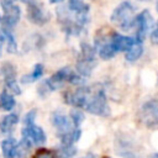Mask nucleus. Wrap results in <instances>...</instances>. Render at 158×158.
Listing matches in <instances>:
<instances>
[{
	"label": "nucleus",
	"instance_id": "f257e3e1",
	"mask_svg": "<svg viewBox=\"0 0 158 158\" xmlns=\"http://www.w3.org/2000/svg\"><path fill=\"white\" fill-rule=\"evenodd\" d=\"M84 109L90 114L98 115V116H107L110 114L105 90L101 85L95 84V85L88 86Z\"/></svg>",
	"mask_w": 158,
	"mask_h": 158
},
{
	"label": "nucleus",
	"instance_id": "f03ea898",
	"mask_svg": "<svg viewBox=\"0 0 158 158\" xmlns=\"http://www.w3.org/2000/svg\"><path fill=\"white\" fill-rule=\"evenodd\" d=\"M57 15H58V21L63 27V31L68 36L80 35V32L85 28V26L89 22L88 15H77L72 12L69 9L67 10L65 7L58 9Z\"/></svg>",
	"mask_w": 158,
	"mask_h": 158
},
{
	"label": "nucleus",
	"instance_id": "7ed1b4c3",
	"mask_svg": "<svg viewBox=\"0 0 158 158\" xmlns=\"http://www.w3.org/2000/svg\"><path fill=\"white\" fill-rule=\"evenodd\" d=\"M64 83L80 85V84L84 83V79H83V77H80L79 74L73 72L70 68L64 67V68L59 69L58 72H56L49 79H47L42 84V88H46L47 91H53V90H57V89L62 88Z\"/></svg>",
	"mask_w": 158,
	"mask_h": 158
},
{
	"label": "nucleus",
	"instance_id": "20e7f679",
	"mask_svg": "<svg viewBox=\"0 0 158 158\" xmlns=\"http://www.w3.org/2000/svg\"><path fill=\"white\" fill-rule=\"evenodd\" d=\"M111 22L123 31H128L136 25L135 6L131 1L121 2L111 15Z\"/></svg>",
	"mask_w": 158,
	"mask_h": 158
},
{
	"label": "nucleus",
	"instance_id": "39448f33",
	"mask_svg": "<svg viewBox=\"0 0 158 158\" xmlns=\"http://www.w3.org/2000/svg\"><path fill=\"white\" fill-rule=\"evenodd\" d=\"M96 65V59H95V51L94 48L83 42L80 46V56L78 57L77 60V72L80 77H89L93 72V69Z\"/></svg>",
	"mask_w": 158,
	"mask_h": 158
},
{
	"label": "nucleus",
	"instance_id": "423d86ee",
	"mask_svg": "<svg viewBox=\"0 0 158 158\" xmlns=\"http://www.w3.org/2000/svg\"><path fill=\"white\" fill-rule=\"evenodd\" d=\"M46 142V133L44 131L35 125V123H31V125H26L22 130V144L27 148L31 147V144H43Z\"/></svg>",
	"mask_w": 158,
	"mask_h": 158
},
{
	"label": "nucleus",
	"instance_id": "0eeeda50",
	"mask_svg": "<svg viewBox=\"0 0 158 158\" xmlns=\"http://www.w3.org/2000/svg\"><path fill=\"white\" fill-rule=\"evenodd\" d=\"M139 118L148 127H153L158 125V100L157 99L149 100L142 105L139 110Z\"/></svg>",
	"mask_w": 158,
	"mask_h": 158
},
{
	"label": "nucleus",
	"instance_id": "6e6552de",
	"mask_svg": "<svg viewBox=\"0 0 158 158\" xmlns=\"http://www.w3.org/2000/svg\"><path fill=\"white\" fill-rule=\"evenodd\" d=\"M27 2V17L32 23L44 25L48 21V14L36 0H26Z\"/></svg>",
	"mask_w": 158,
	"mask_h": 158
},
{
	"label": "nucleus",
	"instance_id": "1a4fd4ad",
	"mask_svg": "<svg viewBox=\"0 0 158 158\" xmlns=\"http://www.w3.org/2000/svg\"><path fill=\"white\" fill-rule=\"evenodd\" d=\"M136 25H137V32L135 40L142 43L152 25V16L148 10H143L138 16H136Z\"/></svg>",
	"mask_w": 158,
	"mask_h": 158
},
{
	"label": "nucleus",
	"instance_id": "9d476101",
	"mask_svg": "<svg viewBox=\"0 0 158 158\" xmlns=\"http://www.w3.org/2000/svg\"><path fill=\"white\" fill-rule=\"evenodd\" d=\"M135 38L132 37H127V36H122L117 32H112L110 35V44L112 47V49L115 51V53L117 52H127L135 43Z\"/></svg>",
	"mask_w": 158,
	"mask_h": 158
},
{
	"label": "nucleus",
	"instance_id": "9b49d317",
	"mask_svg": "<svg viewBox=\"0 0 158 158\" xmlns=\"http://www.w3.org/2000/svg\"><path fill=\"white\" fill-rule=\"evenodd\" d=\"M2 10H4V19H2V22H4V28H11L14 27L19 20H20V16H21V10L17 5L15 4H7V5H2L1 6Z\"/></svg>",
	"mask_w": 158,
	"mask_h": 158
},
{
	"label": "nucleus",
	"instance_id": "f8f14e48",
	"mask_svg": "<svg viewBox=\"0 0 158 158\" xmlns=\"http://www.w3.org/2000/svg\"><path fill=\"white\" fill-rule=\"evenodd\" d=\"M1 73L4 75V80H5V85L15 94H20L21 90L16 83V72H15V67L11 63H5L1 65Z\"/></svg>",
	"mask_w": 158,
	"mask_h": 158
},
{
	"label": "nucleus",
	"instance_id": "ddd939ff",
	"mask_svg": "<svg viewBox=\"0 0 158 158\" xmlns=\"http://www.w3.org/2000/svg\"><path fill=\"white\" fill-rule=\"evenodd\" d=\"M95 48L101 59H111L116 53L110 44V36H99L95 40Z\"/></svg>",
	"mask_w": 158,
	"mask_h": 158
},
{
	"label": "nucleus",
	"instance_id": "4468645a",
	"mask_svg": "<svg viewBox=\"0 0 158 158\" xmlns=\"http://www.w3.org/2000/svg\"><path fill=\"white\" fill-rule=\"evenodd\" d=\"M52 121H53V125H54V127L57 128L58 135H59L60 137L64 136V135H68V133H70V132L73 131L69 118H68L65 115H63V114H59V112L54 114Z\"/></svg>",
	"mask_w": 158,
	"mask_h": 158
},
{
	"label": "nucleus",
	"instance_id": "2eb2a0df",
	"mask_svg": "<svg viewBox=\"0 0 158 158\" xmlns=\"http://www.w3.org/2000/svg\"><path fill=\"white\" fill-rule=\"evenodd\" d=\"M1 151L4 158H15L17 153V142L15 138L10 137L1 142Z\"/></svg>",
	"mask_w": 158,
	"mask_h": 158
},
{
	"label": "nucleus",
	"instance_id": "dca6fc26",
	"mask_svg": "<svg viewBox=\"0 0 158 158\" xmlns=\"http://www.w3.org/2000/svg\"><path fill=\"white\" fill-rule=\"evenodd\" d=\"M17 122H19L17 114H9L0 120V131L2 133H10Z\"/></svg>",
	"mask_w": 158,
	"mask_h": 158
},
{
	"label": "nucleus",
	"instance_id": "f3484780",
	"mask_svg": "<svg viewBox=\"0 0 158 158\" xmlns=\"http://www.w3.org/2000/svg\"><path fill=\"white\" fill-rule=\"evenodd\" d=\"M68 9L77 15H88L89 14V5L85 4L83 0H69Z\"/></svg>",
	"mask_w": 158,
	"mask_h": 158
},
{
	"label": "nucleus",
	"instance_id": "a211bd4d",
	"mask_svg": "<svg viewBox=\"0 0 158 158\" xmlns=\"http://www.w3.org/2000/svg\"><path fill=\"white\" fill-rule=\"evenodd\" d=\"M43 72H44L43 65H42L41 63H37V64L33 67V70H32L30 74H27V75H23V77H22L21 81H22V83H25V84H27V83H32V81H36L37 79H40V78L43 75Z\"/></svg>",
	"mask_w": 158,
	"mask_h": 158
},
{
	"label": "nucleus",
	"instance_id": "6ab92c4d",
	"mask_svg": "<svg viewBox=\"0 0 158 158\" xmlns=\"http://www.w3.org/2000/svg\"><path fill=\"white\" fill-rule=\"evenodd\" d=\"M143 53V47H142V43L138 42V41H135L133 46L126 52V60L128 62H135L137 60Z\"/></svg>",
	"mask_w": 158,
	"mask_h": 158
},
{
	"label": "nucleus",
	"instance_id": "aec40b11",
	"mask_svg": "<svg viewBox=\"0 0 158 158\" xmlns=\"http://www.w3.org/2000/svg\"><path fill=\"white\" fill-rule=\"evenodd\" d=\"M15 104H16V101H15V99L11 94H9L6 91H2L0 94V107L1 109L6 110V111H10L15 107Z\"/></svg>",
	"mask_w": 158,
	"mask_h": 158
},
{
	"label": "nucleus",
	"instance_id": "412c9836",
	"mask_svg": "<svg viewBox=\"0 0 158 158\" xmlns=\"http://www.w3.org/2000/svg\"><path fill=\"white\" fill-rule=\"evenodd\" d=\"M1 33H2V36H4V40H5L6 43H7V52L15 53L16 49H17V46H16L14 35L10 32L9 28H2V30H1Z\"/></svg>",
	"mask_w": 158,
	"mask_h": 158
},
{
	"label": "nucleus",
	"instance_id": "4be33fe9",
	"mask_svg": "<svg viewBox=\"0 0 158 158\" xmlns=\"http://www.w3.org/2000/svg\"><path fill=\"white\" fill-rule=\"evenodd\" d=\"M70 118H72L73 125L78 128V127H79V125L81 123V121L84 120V115H83L79 110H73V111L70 112Z\"/></svg>",
	"mask_w": 158,
	"mask_h": 158
},
{
	"label": "nucleus",
	"instance_id": "5701e85b",
	"mask_svg": "<svg viewBox=\"0 0 158 158\" xmlns=\"http://www.w3.org/2000/svg\"><path fill=\"white\" fill-rule=\"evenodd\" d=\"M35 158H54L53 153L49 152V151H38L36 154H35Z\"/></svg>",
	"mask_w": 158,
	"mask_h": 158
},
{
	"label": "nucleus",
	"instance_id": "b1692460",
	"mask_svg": "<svg viewBox=\"0 0 158 158\" xmlns=\"http://www.w3.org/2000/svg\"><path fill=\"white\" fill-rule=\"evenodd\" d=\"M35 117H36V111L32 110L30 111L26 116H25V125H31V123H35Z\"/></svg>",
	"mask_w": 158,
	"mask_h": 158
},
{
	"label": "nucleus",
	"instance_id": "393cba45",
	"mask_svg": "<svg viewBox=\"0 0 158 158\" xmlns=\"http://www.w3.org/2000/svg\"><path fill=\"white\" fill-rule=\"evenodd\" d=\"M151 41L154 43V44H158V23L156 26V28L153 30L152 35H151Z\"/></svg>",
	"mask_w": 158,
	"mask_h": 158
},
{
	"label": "nucleus",
	"instance_id": "a878e982",
	"mask_svg": "<svg viewBox=\"0 0 158 158\" xmlns=\"http://www.w3.org/2000/svg\"><path fill=\"white\" fill-rule=\"evenodd\" d=\"M4 36H2V33L0 32V56H1V51H2V43H4Z\"/></svg>",
	"mask_w": 158,
	"mask_h": 158
},
{
	"label": "nucleus",
	"instance_id": "bb28decb",
	"mask_svg": "<svg viewBox=\"0 0 158 158\" xmlns=\"http://www.w3.org/2000/svg\"><path fill=\"white\" fill-rule=\"evenodd\" d=\"M52 4H54V2H60V1H63V0H49Z\"/></svg>",
	"mask_w": 158,
	"mask_h": 158
},
{
	"label": "nucleus",
	"instance_id": "cd10ccee",
	"mask_svg": "<svg viewBox=\"0 0 158 158\" xmlns=\"http://www.w3.org/2000/svg\"><path fill=\"white\" fill-rule=\"evenodd\" d=\"M152 158H158V153H156V154H154V156H153Z\"/></svg>",
	"mask_w": 158,
	"mask_h": 158
},
{
	"label": "nucleus",
	"instance_id": "c85d7f7f",
	"mask_svg": "<svg viewBox=\"0 0 158 158\" xmlns=\"http://www.w3.org/2000/svg\"><path fill=\"white\" fill-rule=\"evenodd\" d=\"M139 1H148V0H139Z\"/></svg>",
	"mask_w": 158,
	"mask_h": 158
},
{
	"label": "nucleus",
	"instance_id": "c756f323",
	"mask_svg": "<svg viewBox=\"0 0 158 158\" xmlns=\"http://www.w3.org/2000/svg\"><path fill=\"white\" fill-rule=\"evenodd\" d=\"M157 10H158V2H157Z\"/></svg>",
	"mask_w": 158,
	"mask_h": 158
},
{
	"label": "nucleus",
	"instance_id": "7c9ffc66",
	"mask_svg": "<svg viewBox=\"0 0 158 158\" xmlns=\"http://www.w3.org/2000/svg\"><path fill=\"white\" fill-rule=\"evenodd\" d=\"M104 158H109V157H104Z\"/></svg>",
	"mask_w": 158,
	"mask_h": 158
},
{
	"label": "nucleus",
	"instance_id": "2f4dec72",
	"mask_svg": "<svg viewBox=\"0 0 158 158\" xmlns=\"http://www.w3.org/2000/svg\"><path fill=\"white\" fill-rule=\"evenodd\" d=\"M0 21H1V17H0Z\"/></svg>",
	"mask_w": 158,
	"mask_h": 158
},
{
	"label": "nucleus",
	"instance_id": "473e14b6",
	"mask_svg": "<svg viewBox=\"0 0 158 158\" xmlns=\"http://www.w3.org/2000/svg\"><path fill=\"white\" fill-rule=\"evenodd\" d=\"M12 1H15V0H12Z\"/></svg>",
	"mask_w": 158,
	"mask_h": 158
}]
</instances>
